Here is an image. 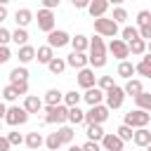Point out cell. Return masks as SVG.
Listing matches in <instances>:
<instances>
[{"label":"cell","instance_id":"1","mask_svg":"<svg viewBox=\"0 0 151 151\" xmlns=\"http://www.w3.org/2000/svg\"><path fill=\"white\" fill-rule=\"evenodd\" d=\"M90 54H87V66L90 68H104L106 66V42L101 35L90 38Z\"/></svg>","mask_w":151,"mask_h":151},{"label":"cell","instance_id":"45","mask_svg":"<svg viewBox=\"0 0 151 151\" xmlns=\"http://www.w3.org/2000/svg\"><path fill=\"white\" fill-rule=\"evenodd\" d=\"M80 151H101V146H99V142H85L83 146H80Z\"/></svg>","mask_w":151,"mask_h":151},{"label":"cell","instance_id":"10","mask_svg":"<svg viewBox=\"0 0 151 151\" xmlns=\"http://www.w3.org/2000/svg\"><path fill=\"white\" fill-rule=\"evenodd\" d=\"M106 52H111L118 61H123V59L130 57V52H127V42L120 40V38H111V42L106 45Z\"/></svg>","mask_w":151,"mask_h":151},{"label":"cell","instance_id":"49","mask_svg":"<svg viewBox=\"0 0 151 151\" xmlns=\"http://www.w3.org/2000/svg\"><path fill=\"white\" fill-rule=\"evenodd\" d=\"M71 5H73L76 9H87V5H90V0H71Z\"/></svg>","mask_w":151,"mask_h":151},{"label":"cell","instance_id":"46","mask_svg":"<svg viewBox=\"0 0 151 151\" xmlns=\"http://www.w3.org/2000/svg\"><path fill=\"white\" fill-rule=\"evenodd\" d=\"M137 33H139V38H142V40H149V38H151V26H139V28H137Z\"/></svg>","mask_w":151,"mask_h":151},{"label":"cell","instance_id":"50","mask_svg":"<svg viewBox=\"0 0 151 151\" xmlns=\"http://www.w3.org/2000/svg\"><path fill=\"white\" fill-rule=\"evenodd\" d=\"M12 146H9V142L5 139V134H0V151H9Z\"/></svg>","mask_w":151,"mask_h":151},{"label":"cell","instance_id":"9","mask_svg":"<svg viewBox=\"0 0 151 151\" xmlns=\"http://www.w3.org/2000/svg\"><path fill=\"white\" fill-rule=\"evenodd\" d=\"M68 40H71V35H68L66 31H61V28H54V31H50V33H47V47H52V50L66 47V45H68Z\"/></svg>","mask_w":151,"mask_h":151},{"label":"cell","instance_id":"38","mask_svg":"<svg viewBox=\"0 0 151 151\" xmlns=\"http://www.w3.org/2000/svg\"><path fill=\"white\" fill-rule=\"evenodd\" d=\"M132 127H127V125H120L118 130H116V137L120 139V142H132Z\"/></svg>","mask_w":151,"mask_h":151},{"label":"cell","instance_id":"43","mask_svg":"<svg viewBox=\"0 0 151 151\" xmlns=\"http://www.w3.org/2000/svg\"><path fill=\"white\" fill-rule=\"evenodd\" d=\"M116 83H113V76H101L99 80H97V87L101 90V92H106L109 87H113Z\"/></svg>","mask_w":151,"mask_h":151},{"label":"cell","instance_id":"22","mask_svg":"<svg viewBox=\"0 0 151 151\" xmlns=\"http://www.w3.org/2000/svg\"><path fill=\"white\" fill-rule=\"evenodd\" d=\"M68 45L73 47V52H87V47H90V38L83 35V33H78V35H73V38L68 40Z\"/></svg>","mask_w":151,"mask_h":151},{"label":"cell","instance_id":"34","mask_svg":"<svg viewBox=\"0 0 151 151\" xmlns=\"http://www.w3.org/2000/svg\"><path fill=\"white\" fill-rule=\"evenodd\" d=\"M80 99H83V94H80V92H76V90H71V92H64L61 104L71 109V106H78V104H80Z\"/></svg>","mask_w":151,"mask_h":151},{"label":"cell","instance_id":"17","mask_svg":"<svg viewBox=\"0 0 151 151\" xmlns=\"http://www.w3.org/2000/svg\"><path fill=\"white\" fill-rule=\"evenodd\" d=\"M14 21H17V28H26L31 21H33V12L28 7H21L14 12Z\"/></svg>","mask_w":151,"mask_h":151},{"label":"cell","instance_id":"16","mask_svg":"<svg viewBox=\"0 0 151 151\" xmlns=\"http://www.w3.org/2000/svg\"><path fill=\"white\" fill-rule=\"evenodd\" d=\"M106 9H109V2H106V0H90V5H87V14H90L92 19L104 17Z\"/></svg>","mask_w":151,"mask_h":151},{"label":"cell","instance_id":"56","mask_svg":"<svg viewBox=\"0 0 151 151\" xmlns=\"http://www.w3.org/2000/svg\"><path fill=\"white\" fill-rule=\"evenodd\" d=\"M0 132H2V120H0Z\"/></svg>","mask_w":151,"mask_h":151},{"label":"cell","instance_id":"47","mask_svg":"<svg viewBox=\"0 0 151 151\" xmlns=\"http://www.w3.org/2000/svg\"><path fill=\"white\" fill-rule=\"evenodd\" d=\"M57 7H59V0H42V9H52L54 12Z\"/></svg>","mask_w":151,"mask_h":151},{"label":"cell","instance_id":"39","mask_svg":"<svg viewBox=\"0 0 151 151\" xmlns=\"http://www.w3.org/2000/svg\"><path fill=\"white\" fill-rule=\"evenodd\" d=\"M5 139L9 142V146H21V144H24V134H21V132H17V130L7 132V134H5Z\"/></svg>","mask_w":151,"mask_h":151},{"label":"cell","instance_id":"36","mask_svg":"<svg viewBox=\"0 0 151 151\" xmlns=\"http://www.w3.org/2000/svg\"><path fill=\"white\" fill-rule=\"evenodd\" d=\"M19 97H21V94H19V90H17L14 85H5V87H2V99H5V101H17Z\"/></svg>","mask_w":151,"mask_h":151},{"label":"cell","instance_id":"32","mask_svg":"<svg viewBox=\"0 0 151 151\" xmlns=\"http://www.w3.org/2000/svg\"><path fill=\"white\" fill-rule=\"evenodd\" d=\"M66 123H71V125H83V123H85V111H80L78 106H71Z\"/></svg>","mask_w":151,"mask_h":151},{"label":"cell","instance_id":"33","mask_svg":"<svg viewBox=\"0 0 151 151\" xmlns=\"http://www.w3.org/2000/svg\"><path fill=\"white\" fill-rule=\"evenodd\" d=\"M52 57H54V50L47 47V45H42V47L35 50V59H38V64H45V66H47V61H50Z\"/></svg>","mask_w":151,"mask_h":151},{"label":"cell","instance_id":"24","mask_svg":"<svg viewBox=\"0 0 151 151\" xmlns=\"http://www.w3.org/2000/svg\"><path fill=\"white\" fill-rule=\"evenodd\" d=\"M127 52L134 54V57H144V54H146V40H142V38L130 40V42H127Z\"/></svg>","mask_w":151,"mask_h":151},{"label":"cell","instance_id":"37","mask_svg":"<svg viewBox=\"0 0 151 151\" xmlns=\"http://www.w3.org/2000/svg\"><path fill=\"white\" fill-rule=\"evenodd\" d=\"M45 146H47V151H59V149H61V142H59L57 132H50V134L45 137Z\"/></svg>","mask_w":151,"mask_h":151},{"label":"cell","instance_id":"14","mask_svg":"<svg viewBox=\"0 0 151 151\" xmlns=\"http://www.w3.org/2000/svg\"><path fill=\"white\" fill-rule=\"evenodd\" d=\"M21 106H24V111H26L28 116H31V113H40V111H42V99L35 97V94H26Z\"/></svg>","mask_w":151,"mask_h":151},{"label":"cell","instance_id":"19","mask_svg":"<svg viewBox=\"0 0 151 151\" xmlns=\"http://www.w3.org/2000/svg\"><path fill=\"white\" fill-rule=\"evenodd\" d=\"M17 57H19V64L26 66V64H31V61L35 59V47H33V45H21L19 52H17Z\"/></svg>","mask_w":151,"mask_h":151},{"label":"cell","instance_id":"5","mask_svg":"<svg viewBox=\"0 0 151 151\" xmlns=\"http://www.w3.org/2000/svg\"><path fill=\"white\" fill-rule=\"evenodd\" d=\"M94 33L101 35V38H116L118 35V24L113 19L99 17V19H94Z\"/></svg>","mask_w":151,"mask_h":151},{"label":"cell","instance_id":"25","mask_svg":"<svg viewBox=\"0 0 151 151\" xmlns=\"http://www.w3.org/2000/svg\"><path fill=\"white\" fill-rule=\"evenodd\" d=\"M9 83H28V68L26 66H14L9 71Z\"/></svg>","mask_w":151,"mask_h":151},{"label":"cell","instance_id":"41","mask_svg":"<svg viewBox=\"0 0 151 151\" xmlns=\"http://www.w3.org/2000/svg\"><path fill=\"white\" fill-rule=\"evenodd\" d=\"M116 24H125L127 21V9L125 7H113V17H111Z\"/></svg>","mask_w":151,"mask_h":151},{"label":"cell","instance_id":"31","mask_svg":"<svg viewBox=\"0 0 151 151\" xmlns=\"http://www.w3.org/2000/svg\"><path fill=\"white\" fill-rule=\"evenodd\" d=\"M134 73H139L142 78H151V57H142V61L134 64Z\"/></svg>","mask_w":151,"mask_h":151},{"label":"cell","instance_id":"35","mask_svg":"<svg viewBox=\"0 0 151 151\" xmlns=\"http://www.w3.org/2000/svg\"><path fill=\"white\" fill-rule=\"evenodd\" d=\"M85 134H87V139H90V142H99V139L104 137V127H101V125H97V123H92V125H87Z\"/></svg>","mask_w":151,"mask_h":151},{"label":"cell","instance_id":"26","mask_svg":"<svg viewBox=\"0 0 151 151\" xmlns=\"http://www.w3.org/2000/svg\"><path fill=\"white\" fill-rule=\"evenodd\" d=\"M9 42H17V47L28 45V31H26V28H14V31H9Z\"/></svg>","mask_w":151,"mask_h":151},{"label":"cell","instance_id":"13","mask_svg":"<svg viewBox=\"0 0 151 151\" xmlns=\"http://www.w3.org/2000/svg\"><path fill=\"white\" fill-rule=\"evenodd\" d=\"M64 61H66V66H71V68H76V71H80V68H85V66H87V54H85V52H71Z\"/></svg>","mask_w":151,"mask_h":151},{"label":"cell","instance_id":"55","mask_svg":"<svg viewBox=\"0 0 151 151\" xmlns=\"http://www.w3.org/2000/svg\"><path fill=\"white\" fill-rule=\"evenodd\" d=\"M7 2H9V0H0V5H5V7H7Z\"/></svg>","mask_w":151,"mask_h":151},{"label":"cell","instance_id":"27","mask_svg":"<svg viewBox=\"0 0 151 151\" xmlns=\"http://www.w3.org/2000/svg\"><path fill=\"white\" fill-rule=\"evenodd\" d=\"M57 137H59L61 146H64V144H71V142H73V137H76V130H73L71 125H59V130H57Z\"/></svg>","mask_w":151,"mask_h":151},{"label":"cell","instance_id":"30","mask_svg":"<svg viewBox=\"0 0 151 151\" xmlns=\"http://www.w3.org/2000/svg\"><path fill=\"white\" fill-rule=\"evenodd\" d=\"M134 104H137V109H142V111H149V113H151V92L142 90V92L134 97Z\"/></svg>","mask_w":151,"mask_h":151},{"label":"cell","instance_id":"40","mask_svg":"<svg viewBox=\"0 0 151 151\" xmlns=\"http://www.w3.org/2000/svg\"><path fill=\"white\" fill-rule=\"evenodd\" d=\"M134 38H139V33H137V28H134V26H125V28L120 31V40L130 42V40H134Z\"/></svg>","mask_w":151,"mask_h":151},{"label":"cell","instance_id":"12","mask_svg":"<svg viewBox=\"0 0 151 151\" xmlns=\"http://www.w3.org/2000/svg\"><path fill=\"white\" fill-rule=\"evenodd\" d=\"M76 80H78V85H80L83 90H87V87H94V85H97V78H94V68H90V66L80 68V71H78V76H76Z\"/></svg>","mask_w":151,"mask_h":151},{"label":"cell","instance_id":"6","mask_svg":"<svg viewBox=\"0 0 151 151\" xmlns=\"http://www.w3.org/2000/svg\"><path fill=\"white\" fill-rule=\"evenodd\" d=\"M104 106L109 109V111H113V109H120L123 106V101H125V92H123V87L120 85H113V87H109L106 92H104Z\"/></svg>","mask_w":151,"mask_h":151},{"label":"cell","instance_id":"53","mask_svg":"<svg viewBox=\"0 0 151 151\" xmlns=\"http://www.w3.org/2000/svg\"><path fill=\"white\" fill-rule=\"evenodd\" d=\"M106 2H109V5H113V7H123V2H125V0H106Z\"/></svg>","mask_w":151,"mask_h":151},{"label":"cell","instance_id":"23","mask_svg":"<svg viewBox=\"0 0 151 151\" xmlns=\"http://www.w3.org/2000/svg\"><path fill=\"white\" fill-rule=\"evenodd\" d=\"M24 144H26L31 151H35V149H40V146L45 144V137H42V134L35 130V132H28V134L24 137Z\"/></svg>","mask_w":151,"mask_h":151},{"label":"cell","instance_id":"48","mask_svg":"<svg viewBox=\"0 0 151 151\" xmlns=\"http://www.w3.org/2000/svg\"><path fill=\"white\" fill-rule=\"evenodd\" d=\"M9 42V31L5 26H0V45H7Z\"/></svg>","mask_w":151,"mask_h":151},{"label":"cell","instance_id":"28","mask_svg":"<svg viewBox=\"0 0 151 151\" xmlns=\"http://www.w3.org/2000/svg\"><path fill=\"white\" fill-rule=\"evenodd\" d=\"M47 68H50L52 76H61V73L66 71V61H64L61 57H52V59L47 61Z\"/></svg>","mask_w":151,"mask_h":151},{"label":"cell","instance_id":"44","mask_svg":"<svg viewBox=\"0 0 151 151\" xmlns=\"http://www.w3.org/2000/svg\"><path fill=\"white\" fill-rule=\"evenodd\" d=\"M9 59H12V52H9V47H7V45H0V66H2V64H7Z\"/></svg>","mask_w":151,"mask_h":151},{"label":"cell","instance_id":"3","mask_svg":"<svg viewBox=\"0 0 151 151\" xmlns=\"http://www.w3.org/2000/svg\"><path fill=\"white\" fill-rule=\"evenodd\" d=\"M149 123H151V113H149V111H142V109L127 111V113H125V120H123V125H127V127H132V130L146 127Z\"/></svg>","mask_w":151,"mask_h":151},{"label":"cell","instance_id":"11","mask_svg":"<svg viewBox=\"0 0 151 151\" xmlns=\"http://www.w3.org/2000/svg\"><path fill=\"white\" fill-rule=\"evenodd\" d=\"M99 146H101V151H123L125 142H120L116 137V132H104V137L99 139Z\"/></svg>","mask_w":151,"mask_h":151},{"label":"cell","instance_id":"4","mask_svg":"<svg viewBox=\"0 0 151 151\" xmlns=\"http://www.w3.org/2000/svg\"><path fill=\"white\" fill-rule=\"evenodd\" d=\"M9 127H19V125H26L28 123V113L24 111V106H7V113H5V118H2Z\"/></svg>","mask_w":151,"mask_h":151},{"label":"cell","instance_id":"51","mask_svg":"<svg viewBox=\"0 0 151 151\" xmlns=\"http://www.w3.org/2000/svg\"><path fill=\"white\" fill-rule=\"evenodd\" d=\"M7 19V7L5 5H0V26H2V21Z\"/></svg>","mask_w":151,"mask_h":151},{"label":"cell","instance_id":"8","mask_svg":"<svg viewBox=\"0 0 151 151\" xmlns=\"http://www.w3.org/2000/svg\"><path fill=\"white\" fill-rule=\"evenodd\" d=\"M33 21H38V28H40L42 33L54 31V24H57L52 9H38V14H33Z\"/></svg>","mask_w":151,"mask_h":151},{"label":"cell","instance_id":"20","mask_svg":"<svg viewBox=\"0 0 151 151\" xmlns=\"http://www.w3.org/2000/svg\"><path fill=\"white\" fill-rule=\"evenodd\" d=\"M142 90H144V83H142V80H137V78H130V80L123 85V92H125V97H132V99H134V97H137Z\"/></svg>","mask_w":151,"mask_h":151},{"label":"cell","instance_id":"42","mask_svg":"<svg viewBox=\"0 0 151 151\" xmlns=\"http://www.w3.org/2000/svg\"><path fill=\"white\" fill-rule=\"evenodd\" d=\"M137 26H151V12L149 9L137 12Z\"/></svg>","mask_w":151,"mask_h":151},{"label":"cell","instance_id":"2","mask_svg":"<svg viewBox=\"0 0 151 151\" xmlns=\"http://www.w3.org/2000/svg\"><path fill=\"white\" fill-rule=\"evenodd\" d=\"M66 118H68V106L64 104L45 109V125H66Z\"/></svg>","mask_w":151,"mask_h":151},{"label":"cell","instance_id":"21","mask_svg":"<svg viewBox=\"0 0 151 151\" xmlns=\"http://www.w3.org/2000/svg\"><path fill=\"white\" fill-rule=\"evenodd\" d=\"M61 99H64V92L57 90V87H50L42 97V104L45 106H57V104H61Z\"/></svg>","mask_w":151,"mask_h":151},{"label":"cell","instance_id":"54","mask_svg":"<svg viewBox=\"0 0 151 151\" xmlns=\"http://www.w3.org/2000/svg\"><path fill=\"white\" fill-rule=\"evenodd\" d=\"M68 151H80V146H76V144H71V146H68Z\"/></svg>","mask_w":151,"mask_h":151},{"label":"cell","instance_id":"52","mask_svg":"<svg viewBox=\"0 0 151 151\" xmlns=\"http://www.w3.org/2000/svg\"><path fill=\"white\" fill-rule=\"evenodd\" d=\"M5 113H7V104H5V101H0V120L5 118Z\"/></svg>","mask_w":151,"mask_h":151},{"label":"cell","instance_id":"15","mask_svg":"<svg viewBox=\"0 0 151 151\" xmlns=\"http://www.w3.org/2000/svg\"><path fill=\"white\" fill-rule=\"evenodd\" d=\"M132 142L137 146H142V149H149L151 146V132H149V127H137L132 132Z\"/></svg>","mask_w":151,"mask_h":151},{"label":"cell","instance_id":"29","mask_svg":"<svg viewBox=\"0 0 151 151\" xmlns=\"http://www.w3.org/2000/svg\"><path fill=\"white\" fill-rule=\"evenodd\" d=\"M120 78H125V80H130L132 76H134V64L132 61H127V59H123V61H118V71H116Z\"/></svg>","mask_w":151,"mask_h":151},{"label":"cell","instance_id":"18","mask_svg":"<svg viewBox=\"0 0 151 151\" xmlns=\"http://www.w3.org/2000/svg\"><path fill=\"white\" fill-rule=\"evenodd\" d=\"M83 99H85L90 106H94V104H104V92H101V90L94 85V87H87V90H85Z\"/></svg>","mask_w":151,"mask_h":151},{"label":"cell","instance_id":"7","mask_svg":"<svg viewBox=\"0 0 151 151\" xmlns=\"http://www.w3.org/2000/svg\"><path fill=\"white\" fill-rule=\"evenodd\" d=\"M109 116H111V113H109V109H106L104 104H94V106H90V109L85 111V125H92V123L101 125V123H106Z\"/></svg>","mask_w":151,"mask_h":151}]
</instances>
